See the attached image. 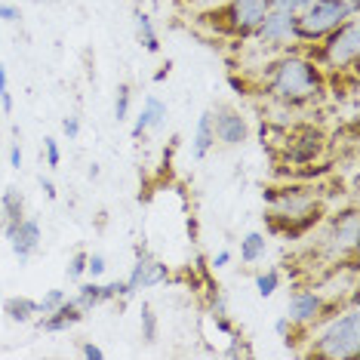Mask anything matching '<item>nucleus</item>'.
Here are the masks:
<instances>
[{
	"mask_svg": "<svg viewBox=\"0 0 360 360\" xmlns=\"http://www.w3.org/2000/svg\"><path fill=\"white\" fill-rule=\"evenodd\" d=\"M326 89L323 68L311 56L302 53H286L277 62L268 65V77L262 93L271 96L274 102L286 105V108H305V105L317 102Z\"/></svg>",
	"mask_w": 360,
	"mask_h": 360,
	"instance_id": "nucleus-1",
	"label": "nucleus"
},
{
	"mask_svg": "<svg viewBox=\"0 0 360 360\" xmlns=\"http://www.w3.org/2000/svg\"><path fill=\"white\" fill-rule=\"evenodd\" d=\"M305 354L321 357V360H351V357L360 354V311H357V302H351V308L339 311V314H335L333 321L308 342Z\"/></svg>",
	"mask_w": 360,
	"mask_h": 360,
	"instance_id": "nucleus-2",
	"label": "nucleus"
},
{
	"mask_svg": "<svg viewBox=\"0 0 360 360\" xmlns=\"http://www.w3.org/2000/svg\"><path fill=\"white\" fill-rule=\"evenodd\" d=\"M360 0H314L305 13L296 15V40L299 44H317L345 19H357Z\"/></svg>",
	"mask_w": 360,
	"mask_h": 360,
	"instance_id": "nucleus-3",
	"label": "nucleus"
},
{
	"mask_svg": "<svg viewBox=\"0 0 360 360\" xmlns=\"http://www.w3.org/2000/svg\"><path fill=\"white\" fill-rule=\"evenodd\" d=\"M317 53H311L321 68L326 71H335V75H345L357 65V56H360V28H357V19H345L339 28H333L326 37L317 40Z\"/></svg>",
	"mask_w": 360,
	"mask_h": 360,
	"instance_id": "nucleus-4",
	"label": "nucleus"
},
{
	"mask_svg": "<svg viewBox=\"0 0 360 360\" xmlns=\"http://www.w3.org/2000/svg\"><path fill=\"white\" fill-rule=\"evenodd\" d=\"M326 151V136L321 127H311V124H299L290 127L283 136L281 154L290 167H308V163H317Z\"/></svg>",
	"mask_w": 360,
	"mask_h": 360,
	"instance_id": "nucleus-5",
	"label": "nucleus"
},
{
	"mask_svg": "<svg viewBox=\"0 0 360 360\" xmlns=\"http://www.w3.org/2000/svg\"><path fill=\"white\" fill-rule=\"evenodd\" d=\"M268 10H271L268 0H228L222 10H219L222 31H228L231 37L247 40V37H252V31H256V25L265 19Z\"/></svg>",
	"mask_w": 360,
	"mask_h": 360,
	"instance_id": "nucleus-6",
	"label": "nucleus"
},
{
	"mask_svg": "<svg viewBox=\"0 0 360 360\" xmlns=\"http://www.w3.org/2000/svg\"><path fill=\"white\" fill-rule=\"evenodd\" d=\"M357 240H360V231H357V210L351 207L345 212H335L330 219V234L323 240V250L330 252L333 259H345V256H354L357 252Z\"/></svg>",
	"mask_w": 360,
	"mask_h": 360,
	"instance_id": "nucleus-7",
	"label": "nucleus"
},
{
	"mask_svg": "<svg viewBox=\"0 0 360 360\" xmlns=\"http://www.w3.org/2000/svg\"><path fill=\"white\" fill-rule=\"evenodd\" d=\"M169 265H163L160 259H154L148 256V250H136V262H133V268H129V274H127V292H129V299L139 296L142 290H154V286H160V283H167L169 281Z\"/></svg>",
	"mask_w": 360,
	"mask_h": 360,
	"instance_id": "nucleus-8",
	"label": "nucleus"
},
{
	"mask_svg": "<svg viewBox=\"0 0 360 360\" xmlns=\"http://www.w3.org/2000/svg\"><path fill=\"white\" fill-rule=\"evenodd\" d=\"M252 40L262 46H271V50H281L286 44H299L296 40V15L281 13V10H268L265 19L252 31Z\"/></svg>",
	"mask_w": 360,
	"mask_h": 360,
	"instance_id": "nucleus-9",
	"label": "nucleus"
},
{
	"mask_svg": "<svg viewBox=\"0 0 360 360\" xmlns=\"http://www.w3.org/2000/svg\"><path fill=\"white\" fill-rule=\"evenodd\" d=\"M212 111V129H216V142L225 145V148H234V145L247 142L250 136V124L247 117H243L237 108H231V105H216Z\"/></svg>",
	"mask_w": 360,
	"mask_h": 360,
	"instance_id": "nucleus-10",
	"label": "nucleus"
},
{
	"mask_svg": "<svg viewBox=\"0 0 360 360\" xmlns=\"http://www.w3.org/2000/svg\"><path fill=\"white\" fill-rule=\"evenodd\" d=\"M114 299H124L129 302V292H127V281H111V283H99V281H80L77 292H75V302L80 308L93 311L105 305V302H114Z\"/></svg>",
	"mask_w": 360,
	"mask_h": 360,
	"instance_id": "nucleus-11",
	"label": "nucleus"
},
{
	"mask_svg": "<svg viewBox=\"0 0 360 360\" xmlns=\"http://www.w3.org/2000/svg\"><path fill=\"white\" fill-rule=\"evenodd\" d=\"M4 237L10 240L13 256L19 259L22 265H25V262L40 250V240H44L37 219H28V216L22 219V222H15V225H6V228H4Z\"/></svg>",
	"mask_w": 360,
	"mask_h": 360,
	"instance_id": "nucleus-12",
	"label": "nucleus"
},
{
	"mask_svg": "<svg viewBox=\"0 0 360 360\" xmlns=\"http://www.w3.org/2000/svg\"><path fill=\"white\" fill-rule=\"evenodd\" d=\"M326 308V299L317 290H296L286 302V321L292 326H308L314 321H321Z\"/></svg>",
	"mask_w": 360,
	"mask_h": 360,
	"instance_id": "nucleus-13",
	"label": "nucleus"
},
{
	"mask_svg": "<svg viewBox=\"0 0 360 360\" xmlns=\"http://www.w3.org/2000/svg\"><path fill=\"white\" fill-rule=\"evenodd\" d=\"M167 117H169V108L167 102L158 99V96H148L142 105V111H139V117L133 120V129H129V136L133 139H142L145 133H158V129L167 127Z\"/></svg>",
	"mask_w": 360,
	"mask_h": 360,
	"instance_id": "nucleus-14",
	"label": "nucleus"
},
{
	"mask_svg": "<svg viewBox=\"0 0 360 360\" xmlns=\"http://www.w3.org/2000/svg\"><path fill=\"white\" fill-rule=\"evenodd\" d=\"M84 317H86V311L80 308L75 299H65L56 311H50V314L40 317L37 326H40L44 333H68L71 326H77L80 321H84Z\"/></svg>",
	"mask_w": 360,
	"mask_h": 360,
	"instance_id": "nucleus-15",
	"label": "nucleus"
},
{
	"mask_svg": "<svg viewBox=\"0 0 360 360\" xmlns=\"http://www.w3.org/2000/svg\"><path fill=\"white\" fill-rule=\"evenodd\" d=\"M216 148V129H212V111H203L194 127V139H191V154L194 160H207L210 151Z\"/></svg>",
	"mask_w": 360,
	"mask_h": 360,
	"instance_id": "nucleus-16",
	"label": "nucleus"
},
{
	"mask_svg": "<svg viewBox=\"0 0 360 360\" xmlns=\"http://www.w3.org/2000/svg\"><path fill=\"white\" fill-rule=\"evenodd\" d=\"M0 219H4V228L25 219V198H22V191L15 185H10L0 194Z\"/></svg>",
	"mask_w": 360,
	"mask_h": 360,
	"instance_id": "nucleus-17",
	"label": "nucleus"
},
{
	"mask_svg": "<svg viewBox=\"0 0 360 360\" xmlns=\"http://www.w3.org/2000/svg\"><path fill=\"white\" fill-rule=\"evenodd\" d=\"M133 28H136V40L145 53H158L160 50V37H158V28H154L151 15L145 10H136L133 13Z\"/></svg>",
	"mask_w": 360,
	"mask_h": 360,
	"instance_id": "nucleus-18",
	"label": "nucleus"
},
{
	"mask_svg": "<svg viewBox=\"0 0 360 360\" xmlns=\"http://www.w3.org/2000/svg\"><path fill=\"white\" fill-rule=\"evenodd\" d=\"M4 314H6V321H13V323H31L40 314V311H37V299H31V296H10L4 302Z\"/></svg>",
	"mask_w": 360,
	"mask_h": 360,
	"instance_id": "nucleus-19",
	"label": "nucleus"
},
{
	"mask_svg": "<svg viewBox=\"0 0 360 360\" xmlns=\"http://www.w3.org/2000/svg\"><path fill=\"white\" fill-rule=\"evenodd\" d=\"M265 252H268V237L262 231H250L240 240V262H247V265H256V262H262V259H265Z\"/></svg>",
	"mask_w": 360,
	"mask_h": 360,
	"instance_id": "nucleus-20",
	"label": "nucleus"
},
{
	"mask_svg": "<svg viewBox=\"0 0 360 360\" xmlns=\"http://www.w3.org/2000/svg\"><path fill=\"white\" fill-rule=\"evenodd\" d=\"M139 330H142V342L154 345L158 342V333H160V323H158V314L148 302H142V311H139Z\"/></svg>",
	"mask_w": 360,
	"mask_h": 360,
	"instance_id": "nucleus-21",
	"label": "nucleus"
},
{
	"mask_svg": "<svg viewBox=\"0 0 360 360\" xmlns=\"http://www.w3.org/2000/svg\"><path fill=\"white\" fill-rule=\"evenodd\" d=\"M129 111H133V89H129V84H117V93H114V120L124 124V120H129Z\"/></svg>",
	"mask_w": 360,
	"mask_h": 360,
	"instance_id": "nucleus-22",
	"label": "nucleus"
},
{
	"mask_svg": "<svg viewBox=\"0 0 360 360\" xmlns=\"http://www.w3.org/2000/svg\"><path fill=\"white\" fill-rule=\"evenodd\" d=\"M277 290H281V271L277 268H268V271L256 274V292L262 299H271Z\"/></svg>",
	"mask_w": 360,
	"mask_h": 360,
	"instance_id": "nucleus-23",
	"label": "nucleus"
},
{
	"mask_svg": "<svg viewBox=\"0 0 360 360\" xmlns=\"http://www.w3.org/2000/svg\"><path fill=\"white\" fill-rule=\"evenodd\" d=\"M86 259H89V252H84V250H77L75 256L68 259V265H65V274H68V281H75V283H80L86 277Z\"/></svg>",
	"mask_w": 360,
	"mask_h": 360,
	"instance_id": "nucleus-24",
	"label": "nucleus"
},
{
	"mask_svg": "<svg viewBox=\"0 0 360 360\" xmlns=\"http://www.w3.org/2000/svg\"><path fill=\"white\" fill-rule=\"evenodd\" d=\"M65 299H68V292H65V290H46L44 299H37V311H40V314H50V311L59 308Z\"/></svg>",
	"mask_w": 360,
	"mask_h": 360,
	"instance_id": "nucleus-25",
	"label": "nucleus"
},
{
	"mask_svg": "<svg viewBox=\"0 0 360 360\" xmlns=\"http://www.w3.org/2000/svg\"><path fill=\"white\" fill-rule=\"evenodd\" d=\"M271 4V10H281V13H290V15H299L305 13L314 0H268Z\"/></svg>",
	"mask_w": 360,
	"mask_h": 360,
	"instance_id": "nucleus-26",
	"label": "nucleus"
},
{
	"mask_svg": "<svg viewBox=\"0 0 360 360\" xmlns=\"http://www.w3.org/2000/svg\"><path fill=\"white\" fill-rule=\"evenodd\" d=\"M105 271H108V262H105L102 252H89V259H86V277L89 281H99Z\"/></svg>",
	"mask_w": 360,
	"mask_h": 360,
	"instance_id": "nucleus-27",
	"label": "nucleus"
},
{
	"mask_svg": "<svg viewBox=\"0 0 360 360\" xmlns=\"http://www.w3.org/2000/svg\"><path fill=\"white\" fill-rule=\"evenodd\" d=\"M0 105L6 114H13V93H10V71L6 65H0Z\"/></svg>",
	"mask_w": 360,
	"mask_h": 360,
	"instance_id": "nucleus-28",
	"label": "nucleus"
},
{
	"mask_svg": "<svg viewBox=\"0 0 360 360\" xmlns=\"http://www.w3.org/2000/svg\"><path fill=\"white\" fill-rule=\"evenodd\" d=\"M44 154H46V167H59L62 163V148H59V142H56L53 136H46L44 139Z\"/></svg>",
	"mask_w": 360,
	"mask_h": 360,
	"instance_id": "nucleus-29",
	"label": "nucleus"
},
{
	"mask_svg": "<svg viewBox=\"0 0 360 360\" xmlns=\"http://www.w3.org/2000/svg\"><path fill=\"white\" fill-rule=\"evenodd\" d=\"M62 133H65L68 142H75V139L80 136V117H77V114H68V117L62 120Z\"/></svg>",
	"mask_w": 360,
	"mask_h": 360,
	"instance_id": "nucleus-30",
	"label": "nucleus"
},
{
	"mask_svg": "<svg viewBox=\"0 0 360 360\" xmlns=\"http://www.w3.org/2000/svg\"><path fill=\"white\" fill-rule=\"evenodd\" d=\"M22 13L15 4H0V22H19Z\"/></svg>",
	"mask_w": 360,
	"mask_h": 360,
	"instance_id": "nucleus-31",
	"label": "nucleus"
},
{
	"mask_svg": "<svg viewBox=\"0 0 360 360\" xmlns=\"http://www.w3.org/2000/svg\"><path fill=\"white\" fill-rule=\"evenodd\" d=\"M80 354H84L86 360H102L105 351L99 345H93V342H84V345H80Z\"/></svg>",
	"mask_w": 360,
	"mask_h": 360,
	"instance_id": "nucleus-32",
	"label": "nucleus"
},
{
	"mask_svg": "<svg viewBox=\"0 0 360 360\" xmlns=\"http://www.w3.org/2000/svg\"><path fill=\"white\" fill-rule=\"evenodd\" d=\"M37 182H40V191L46 194V200H56V198H59V191H56V185H53V179H50V176H40Z\"/></svg>",
	"mask_w": 360,
	"mask_h": 360,
	"instance_id": "nucleus-33",
	"label": "nucleus"
},
{
	"mask_svg": "<svg viewBox=\"0 0 360 360\" xmlns=\"http://www.w3.org/2000/svg\"><path fill=\"white\" fill-rule=\"evenodd\" d=\"M10 167H13V169L22 167V145H19V136H15V142L10 145Z\"/></svg>",
	"mask_w": 360,
	"mask_h": 360,
	"instance_id": "nucleus-34",
	"label": "nucleus"
},
{
	"mask_svg": "<svg viewBox=\"0 0 360 360\" xmlns=\"http://www.w3.org/2000/svg\"><path fill=\"white\" fill-rule=\"evenodd\" d=\"M210 262H212V268H216V271H219V268H225L228 262H231V250H219V252H216V256H212Z\"/></svg>",
	"mask_w": 360,
	"mask_h": 360,
	"instance_id": "nucleus-35",
	"label": "nucleus"
},
{
	"mask_svg": "<svg viewBox=\"0 0 360 360\" xmlns=\"http://www.w3.org/2000/svg\"><path fill=\"white\" fill-rule=\"evenodd\" d=\"M290 330H292V323L286 321V314H283V317H277V323H274V333L281 335V339H286V335H290Z\"/></svg>",
	"mask_w": 360,
	"mask_h": 360,
	"instance_id": "nucleus-36",
	"label": "nucleus"
},
{
	"mask_svg": "<svg viewBox=\"0 0 360 360\" xmlns=\"http://www.w3.org/2000/svg\"><path fill=\"white\" fill-rule=\"evenodd\" d=\"M169 68H173V65L167 62V65H163V68L158 71V75H154V80H167V77H169Z\"/></svg>",
	"mask_w": 360,
	"mask_h": 360,
	"instance_id": "nucleus-37",
	"label": "nucleus"
},
{
	"mask_svg": "<svg viewBox=\"0 0 360 360\" xmlns=\"http://www.w3.org/2000/svg\"><path fill=\"white\" fill-rule=\"evenodd\" d=\"M99 173H102V169H99V163H89L86 176H89V179H99Z\"/></svg>",
	"mask_w": 360,
	"mask_h": 360,
	"instance_id": "nucleus-38",
	"label": "nucleus"
}]
</instances>
